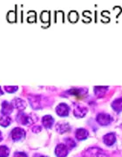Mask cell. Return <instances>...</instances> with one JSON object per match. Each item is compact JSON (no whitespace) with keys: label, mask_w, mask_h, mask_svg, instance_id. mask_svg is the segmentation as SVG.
Returning <instances> with one entry per match:
<instances>
[{"label":"cell","mask_w":122,"mask_h":157,"mask_svg":"<svg viewBox=\"0 0 122 157\" xmlns=\"http://www.w3.org/2000/svg\"><path fill=\"white\" fill-rule=\"evenodd\" d=\"M13 157H28L27 155L24 152H16L14 154V156Z\"/></svg>","instance_id":"obj_24"},{"label":"cell","mask_w":122,"mask_h":157,"mask_svg":"<svg viewBox=\"0 0 122 157\" xmlns=\"http://www.w3.org/2000/svg\"><path fill=\"white\" fill-rule=\"evenodd\" d=\"M103 141L106 146H112L116 142V136L114 133H108L103 137Z\"/></svg>","instance_id":"obj_10"},{"label":"cell","mask_w":122,"mask_h":157,"mask_svg":"<svg viewBox=\"0 0 122 157\" xmlns=\"http://www.w3.org/2000/svg\"><path fill=\"white\" fill-rule=\"evenodd\" d=\"M10 154V150L9 148L5 145L0 146V157H8Z\"/></svg>","instance_id":"obj_19"},{"label":"cell","mask_w":122,"mask_h":157,"mask_svg":"<svg viewBox=\"0 0 122 157\" xmlns=\"http://www.w3.org/2000/svg\"><path fill=\"white\" fill-rule=\"evenodd\" d=\"M12 106H13V107L22 111L26 107V103H25V101L22 99H20V98H15L12 101Z\"/></svg>","instance_id":"obj_12"},{"label":"cell","mask_w":122,"mask_h":157,"mask_svg":"<svg viewBox=\"0 0 122 157\" xmlns=\"http://www.w3.org/2000/svg\"><path fill=\"white\" fill-rule=\"evenodd\" d=\"M3 140V136H2V134H1V132H0V141Z\"/></svg>","instance_id":"obj_27"},{"label":"cell","mask_w":122,"mask_h":157,"mask_svg":"<svg viewBox=\"0 0 122 157\" xmlns=\"http://www.w3.org/2000/svg\"><path fill=\"white\" fill-rule=\"evenodd\" d=\"M67 93L74 96L86 95L87 94V89L86 88H72V89L68 90Z\"/></svg>","instance_id":"obj_15"},{"label":"cell","mask_w":122,"mask_h":157,"mask_svg":"<svg viewBox=\"0 0 122 157\" xmlns=\"http://www.w3.org/2000/svg\"><path fill=\"white\" fill-rule=\"evenodd\" d=\"M42 124L45 128H51V127L54 124V119L51 115H44V117L42 118Z\"/></svg>","instance_id":"obj_13"},{"label":"cell","mask_w":122,"mask_h":157,"mask_svg":"<svg viewBox=\"0 0 122 157\" xmlns=\"http://www.w3.org/2000/svg\"><path fill=\"white\" fill-rule=\"evenodd\" d=\"M65 142H66L65 145L68 147V149H72L76 147V142L74 141V140H72V138H67L65 140Z\"/></svg>","instance_id":"obj_20"},{"label":"cell","mask_w":122,"mask_h":157,"mask_svg":"<svg viewBox=\"0 0 122 157\" xmlns=\"http://www.w3.org/2000/svg\"><path fill=\"white\" fill-rule=\"evenodd\" d=\"M85 157H108L105 154V151L98 147H92L89 148L87 151L86 152Z\"/></svg>","instance_id":"obj_2"},{"label":"cell","mask_w":122,"mask_h":157,"mask_svg":"<svg viewBox=\"0 0 122 157\" xmlns=\"http://www.w3.org/2000/svg\"><path fill=\"white\" fill-rule=\"evenodd\" d=\"M87 113V108L84 106H81L79 104H74V110L73 113L76 117L82 118L84 117Z\"/></svg>","instance_id":"obj_7"},{"label":"cell","mask_w":122,"mask_h":157,"mask_svg":"<svg viewBox=\"0 0 122 157\" xmlns=\"http://www.w3.org/2000/svg\"><path fill=\"white\" fill-rule=\"evenodd\" d=\"M89 133L86 129L85 128H78L76 130V133H75V136L77 138V140H86L87 137H88Z\"/></svg>","instance_id":"obj_14"},{"label":"cell","mask_w":122,"mask_h":157,"mask_svg":"<svg viewBox=\"0 0 122 157\" xmlns=\"http://www.w3.org/2000/svg\"><path fill=\"white\" fill-rule=\"evenodd\" d=\"M69 19H71V21H75L76 19H78V14L74 11H72V13L69 15Z\"/></svg>","instance_id":"obj_23"},{"label":"cell","mask_w":122,"mask_h":157,"mask_svg":"<svg viewBox=\"0 0 122 157\" xmlns=\"http://www.w3.org/2000/svg\"><path fill=\"white\" fill-rule=\"evenodd\" d=\"M31 107L33 109H40L42 107L41 104V97L39 95H31L28 97Z\"/></svg>","instance_id":"obj_6"},{"label":"cell","mask_w":122,"mask_h":157,"mask_svg":"<svg viewBox=\"0 0 122 157\" xmlns=\"http://www.w3.org/2000/svg\"><path fill=\"white\" fill-rule=\"evenodd\" d=\"M7 18L10 22H14L16 21V13L14 11H10L8 13V16H7Z\"/></svg>","instance_id":"obj_21"},{"label":"cell","mask_w":122,"mask_h":157,"mask_svg":"<svg viewBox=\"0 0 122 157\" xmlns=\"http://www.w3.org/2000/svg\"><path fill=\"white\" fill-rule=\"evenodd\" d=\"M71 130V127L67 122H59L56 125V131L59 134H65Z\"/></svg>","instance_id":"obj_11"},{"label":"cell","mask_w":122,"mask_h":157,"mask_svg":"<svg viewBox=\"0 0 122 157\" xmlns=\"http://www.w3.org/2000/svg\"><path fill=\"white\" fill-rule=\"evenodd\" d=\"M13 106L12 104H11L10 102L8 101H3L2 102V105H1V113L3 115H9L10 113H12L13 111Z\"/></svg>","instance_id":"obj_8"},{"label":"cell","mask_w":122,"mask_h":157,"mask_svg":"<svg viewBox=\"0 0 122 157\" xmlns=\"http://www.w3.org/2000/svg\"><path fill=\"white\" fill-rule=\"evenodd\" d=\"M40 130H41V128H40V127H38V126H36V127H34L33 128L34 132H39Z\"/></svg>","instance_id":"obj_25"},{"label":"cell","mask_w":122,"mask_h":157,"mask_svg":"<svg viewBox=\"0 0 122 157\" xmlns=\"http://www.w3.org/2000/svg\"><path fill=\"white\" fill-rule=\"evenodd\" d=\"M11 123V118L9 115H2L0 117V125L4 128L8 127Z\"/></svg>","instance_id":"obj_18"},{"label":"cell","mask_w":122,"mask_h":157,"mask_svg":"<svg viewBox=\"0 0 122 157\" xmlns=\"http://www.w3.org/2000/svg\"><path fill=\"white\" fill-rule=\"evenodd\" d=\"M96 121L101 126H108L109 124L112 123V118L110 114L106 113H100L96 117Z\"/></svg>","instance_id":"obj_1"},{"label":"cell","mask_w":122,"mask_h":157,"mask_svg":"<svg viewBox=\"0 0 122 157\" xmlns=\"http://www.w3.org/2000/svg\"><path fill=\"white\" fill-rule=\"evenodd\" d=\"M17 121L19 124H22V125H30L33 122L32 119L30 115H28L25 113L20 112L19 113H17Z\"/></svg>","instance_id":"obj_5"},{"label":"cell","mask_w":122,"mask_h":157,"mask_svg":"<svg viewBox=\"0 0 122 157\" xmlns=\"http://www.w3.org/2000/svg\"><path fill=\"white\" fill-rule=\"evenodd\" d=\"M56 113L58 115H59L61 117H67L69 115L70 107L66 103H60L56 107Z\"/></svg>","instance_id":"obj_4"},{"label":"cell","mask_w":122,"mask_h":157,"mask_svg":"<svg viewBox=\"0 0 122 157\" xmlns=\"http://www.w3.org/2000/svg\"><path fill=\"white\" fill-rule=\"evenodd\" d=\"M112 107L115 112H121L122 111V97L117 98L112 102Z\"/></svg>","instance_id":"obj_17"},{"label":"cell","mask_w":122,"mask_h":157,"mask_svg":"<svg viewBox=\"0 0 122 157\" xmlns=\"http://www.w3.org/2000/svg\"><path fill=\"white\" fill-rule=\"evenodd\" d=\"M5 88H6V91L7 93H14V92H16L17 90V86H5Z\"/></svg>","instance_id":"obj_22"},{"label":"cell","mask_w":122,"mask_h":157,"mask_svg":"<svg viewBox=\"0 0 122 157\" xmlns=\"http://www.w3.org/2000/svg\"><path fill=\"white\" fill-rule=\"evenodd\" d=\"M11 136L14 141H19L25 137V131L21 128H15L11 130Z\"/></svg>","instance_id":"obj_3"},{"label":"cell","mask_w":122,"mask_h":157,"mask_svg":"<svg viewBox=\"0 0 122 157\" xmlns=\"http://www.w3.org/2000/svg\"><path fill=\"white\" fill-rule=\"evenodd\" d=\"M68 147L65 144H59L56 147V155L58 157H67L68 155Z\"/></svg>","instance_id":"obj_9"},{"label":"cell","mask_w":122,"mask_h":157,"mask_svg":"<svg viewBox=\"0 0 122 157\" xmlns=\"http://www.w3.org/2000/svg\"><path fill=\"white\" fill-rule=\"evenodd\" d=\"M40 157H46V156H40Z\"/></svg>","instance_id":"obj_28"},{"label":"cell","mask_w":122,"mask_h":157,"mask_svg":"<svg viewBox=\"0 0 122 157\" xmlns=\"http://www.w3.org/2000/svg\"><path fill=\"white\" fill-rule=\"evenodd\" d=\"M4 94V92H3V90L1 89V87H0V95H2Z\"/></svg>","instance_id":"obj_26"},{"label":"cell","mask_w":122,"mask_h":157,"mask_svg":"<svg viewBox=\"0 0 122 157\" xmlns=\"http://www.w3.org/2000/svg\"><path fill=\"white\" fill-rule=\"evenodd\" d=\"M108 86H94V94L95 95L99 98H101L105 95V93L108 90Z\"/></svg>","instance_id":"obj_16"}]
</instances>
